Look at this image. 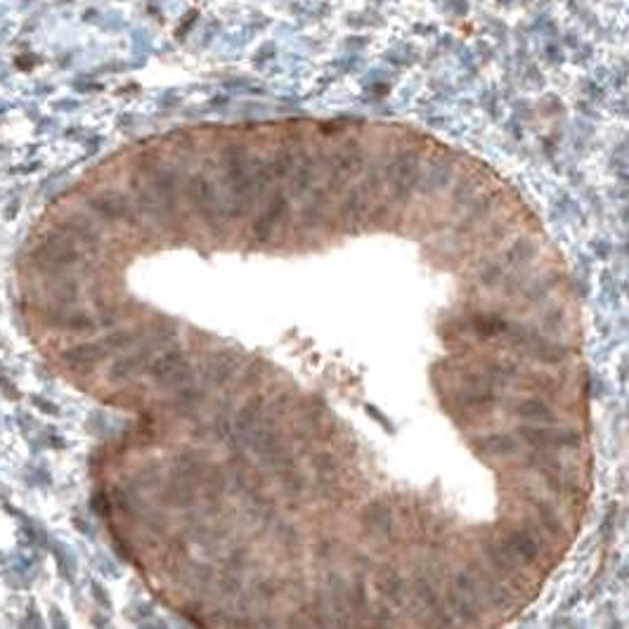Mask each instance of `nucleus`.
Returning a JSON list of instances; mask_svg holds the SVG:
<instances>
[{
  "mask_svg": "<svg viewBox=\"0 0 629 629\" xmlns=\"http://www.w3.org/2000/svg\"><path fill=\"white\" fill-rule=\"evenodd\" d=\"M223 178L230 189V201H225L230 218H244L272 182L265 161L253 157L249 147L239 143L228 145L223 152Z\"/></svg>",
  "mask_w": 629,
  "mask_h": 629,
  "instance_id": "nucleus-1",
  "label": "nucleus"
},
{
  "mask_svg": "<svg viewBox=\"0 0 629 629\" xmlns=\"http://www.w3.org/2000/svg\"><path fill=\"white\" fill-rule=\"evenodd\" d=\"M289 196L286 192H274L272 199L267 201V206L263 208V213H260L256 218V223H253V239H256L258 244H267L272 242V237L277 235V230L284 225L286 216H289Z\"/></svg>",
  "mask_w": 629,
  "mask_h": 629,
  "instance_id": "nucleus-4",
  "label": "nucleus"
},
{
  "mask_svg": "<svg viewBox=\"0 0 629 629\" xmlns=\"http://www.w3.org/2000/svg\"><path fill=\"white\" fill-rule=\"evenodd\" d=\"M187 199L192 201V206L199 211V216L208 225H216L228 216V206H225L223 196L218 194L213 180L206 173H194L187 180Z\"/></svg>",
  "mask_w": 629,
  "mask_h": 629,
  "instance_id": "nucleus-3",
  "label": "nucleus"
},
{
  "mask_svg": "<svg viewBox=\"0 0 629 629\" xmlns=\"http://www.w3.org/2000/svg\"><path fill=\"white\" fill-rule=\"evenodd\" d=\"M65 362L69 367H93L100 364L102 360H107V350L100 341H86V343H76L69 350H65Z\"/></svg>",
  "mask_w": 629,
  "mask_h": 629,
  "instance_id": "nucleus-8",
  "label": "nucleus"
},
{
  "mask_svg": "<svg viewBox=\"0 0 629 629\" xmlns=\"http://www.w3.org/2000/svg\"><path fill=\"white\" fill-rule=\"evenodd\" d=\"M367 196H369V189L367 187H355L350 189L348 196L341 204V218L348 223H360L367 213Z\"/></svg>",
  "mask_w": 629,
  "mask_h": 629,
  "instance_id": "nucleus-11",
  "label": "nucleus"
},
{
  "mask_svg": "<svg viewBox=\"0 0 629 629\" xmlns=\"http://www.w3.org/2000/svg\"><path fill=\"white\" fill-rule=\"evenodd\" d=\"M362 166H364V152L360 150L357 145H352V147L345 145L334 154L331 178H334L336 182H345L348 178H352V175H357L360 171H362Z\"/></svg>",
  "mask_w": 629,
  "mask_h": 629,
  "instance_id": "nucleus-7",
  "label": "nucleus"
},
{
  "mask_svg": "<svg viewBox=\"0 0 629 629\" xmlns=\"http://www.w3.org/2000/svg\"><path fill=\"white\" fill-rule=\"evenodd\" d=\"M291 185H294V194H303L308 192L313 180L317 178V161L310 152H303L301 157H296V166L291 171Z\"/></svg>",
  "mask_w": 629,
  "mask_h": 629,
  "instance_id": "nucleus-10",
  "label": "nucleus"
},
{
  "mask_svg": "<svg viewBox=\"0 0 629 629\" xmlns=\"http://www.w3.org/2000/svg\"><path fill=\"white\" fill-rule=\"evenodd\" d=\"M90 206L102 218H107V221H126V218H130L128 199H126L121 192H114V189L97 192L93 199H90Z\"/></svg>",
  "mask_w": 629,
  "mask_h": 629,
  "instance_id": "nucleus-6",
  "label": "nucleus"
},
{
  "mask_svg": "<svg viewBox=\"0 0 629 629\" xmlns=\"http://www.w3.org/2000/svg\"><path fill=\"white\" fill-rule=\"evenodd\" d=\"M36 258L40 260V263L50 265V267H67L79 258V251H76V246L72 242L57 237V239H50V242L40 244L36 249Z\"/></svg>",
  "mask_w": 629,
  "mask_h": 629,
  "instance_id": "nucleus-5",
  "label": "nucleus"
},
{
  "mask_svg": "<svg viewBox=\"0 0 629 629\" xmlns=\"http://www.w3.org/2000/svg\"><path fill=\"white\" fill-rule=\"evenodd\" d=\"M450 180H452V166L438 154V157L428 161L426 168H421V178H419V185L416 187L421 189L423 185H426L428 192H433V189H440L442 185H447Z\"/></svg>",
  "mask_w": 629,
  "mask_h": 629,
  "instance_id": "nucleus-9",
  "label": "nucleus"
},
{
  "mask_svg": "<svg viewBox=\"0 0 629 629\" xmlns=\"http://www.w3.org/2000/svg\"><path fill=\"white\" fill-rule=\"evenodd\" d=\"M421 152L416 150H400L388 164L386 171V187L391 201H402L414 192L421 178Z\"/></svg>",
  "mask_w": 629,
  "mask_h": 629,
  "instance_id": "nucleus-2",
  "label": "nucleus"
}]
</instances>
